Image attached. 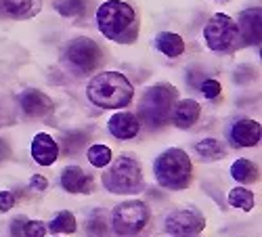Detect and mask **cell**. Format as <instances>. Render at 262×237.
<instances>
[{
  "label": "cell",
  "mask_w": 262,
  "mask_h": 237,
  "mask_svg": "<svg viewBox=\"0 0 262 237\" xmlns=\"http://www.w3.org/2000/svg\"><path fill=\"white\" fill-rule=\"evenodd\" d=\"M147 223H149V208L145 202L130 200L114 208L112 225L118 235H137L145 229Z\"/></svg>",
  "instance_id": "8"
},
{
  "label": "cell",
  "mask_w": 262,
  "mask_h": 237,
  "mask_svg": "<svg viewBox=\"0 0 262 237\" xmlns=\"http://www.w3.org/2000/svg\"><path fill=\"white\" fill-rule=\"evenodd\" d=\"M24 225H26V219H24V217L13 221V227H11L13 237H24Z\"/></svg>",
  "instance_id": "30"
},
{
  "label": "cell",
  "mask_w": 262,
  "mask_h": 237,
  "mask_svg": "<svg viewBox=\"0 0 262 237\" xmlns=\"http://www.w3.org/2000/svg\"><path fill=\"white\" fill-rule=\"evenodd\" d=\"M202 105L193 99H183L179 103H174L172 107V122L179 128H191L195 122L200 120Z\"/></svg>",
  "instance_id": "15"
},
{
  "label": "cell",
  "mask_w": 262,
  "mask_h": 237,
  "mask_svg": "<svg viewBox=\"0 0 262 237\" xmlns=\"http://www.w3.org/2000/svg\"><path fill=\"white\" fill-rule=\"evenodd\" d=\"M86 156H89V162L95 168H105L109 162H112V149L107 145H93Z\"/></svg>",
  "instance_id": "23"
},
{
  "label": "cell",
  "mask_w": 262,
  "mask_h": 237,
  "mask_svg": "<svg viewBox=\"0 0 262 237\" xmlns=\"http://www.w3.org/2000/svg\"><path fill=\"white\" fill-rule=\"evenodd\" d=\"M61 187L70 193H91L93 179L80 166H68L61 172Z\"/></svg>",
  "instance_id": "14"
},
{
  "label": "cell",
  "mask_w": 262,
  "mask_h": 237,
  "mask_svg": "<svg viewBox=\"0 0 262 237\" xmlns=\"http://www.w3.org/2000/svg\"><path fill=\"white\" fill-rule=\"evenodd\" d=\"M84 7H86V0H59V3H57V11H59L63 17L82 15Z\"/></svg>",
  "instance_id": "24"
},
{
  "label": "cell",
  "mask_w": 262,
  "mask_h": 237,
  "mask_svg": "<svg viewBox=\"0 0 262 237\" xmlns=\"http://www.w3.org/2000/svg\"><path fill=\"white\" fill-rule=\"evenodd\" d=\"M101 221H103V214H101V212H93V221L89 223V229H91L93 235H101V233H105V225H103Z\"/></svg>",
  "instance_id": "27"
},
{
  "label": "cell",
  "mask_w": 262,
  "mask_h": 237,
  "mask_svg": "<svg viewBox=\"0 0 262 237\" xmlns=\"http://www.w3.org/2000/svg\"><path fill=\"white\" fill-rule=\"evenodd\" d=\"M30 187H32L34 191H45V189L49 187V181L42 177V175H34V177L30 179Z\"/></svg>",
  "instance_id": "29"
},
{
  "label": "cell",
  "mask_w": 262,
  "mask_h": 237,
  "mask_svg": "<svg viewBox=\"0 0 262 237\" xmlns=\"http://www.w3.org/2000/svg\"><path fill=\"white\" fill-rule=\"evenodd\" d=\"M156 49L166 57H181L185 53V40L174 32H162L156 38Z\"/></svg>",
  "instance_id": "18"
},
{
  "label": "cell",
  "mask_w": 262,
  "mask_h": 237,
  "mask_svg": "<svg viewBox=\"0 0 262 237\" xmlns=\"http://www.w3.org/2000/svg\"><path fill=\"white\" fill-rule=\"evenodd\" d=\"M32 158L40 164V166H51L57 162L59 158V145L57 141L47 135V133H38L32 141Z\"/></svg>",
  "instance_id": "12"
},
{
  "label": "cell",
  "mask_w": 262,
  "mask_h": 237,
  "mask_svg": "<svg viewBox=\"0 0 262 237\" xmlns=\"http://www.w3.org/2000/svg\"><path fill=\"white\" fill-rule=\"evenodd\" d=\"M174 103H177V89L172 84H156L143 95L137 118L156 128L164 126L170 120Z\"/></svg>",
  "instance_id": "4"
},
{
  "label": "cell",
  "mask_w": 262,
  "mask_h": 237,
  "mask_svg": "<svg viewBox=\"0 0 262 237\" xmlns=\"http://www.w3.org/2000/svg\"><path fill=\"white\" fill-rule=\"evenodd\" d=\"M156 179L164 189H185L191 183L193 164L191 158L179 147H170L164 154H160L154 162Z\"/></svg>",
  "instance_id": "3"
},
{
  "label": "cell",
  "mask_w": 262,
  "mask_h": 237,
  "mask_svg": "<svg viewBox=\"0 0 262 237\" xmlns=\"http://www.w3.org/2000/svg\"><path fill=\"white\" fill-rule=\"evenodd\" d=\"M195 152L200 154L202 160H218L225 156V145L216 139H204L200 143H195Z\"/></svg>",
  "instance_id": "21"
},
{
  "label": "cell",
  "mask_w": 262,
  "mask_h": 237,
  "mask_svg": "<svg viewBox=\"0 0 262 237\" xmlns=\"http://www.w3.org/2000/svg\"><path fill=\"white\" fill-rule=\"evenodd\" d=\"M91 103L103 110H120L133 103L135 89L130 80L120 72H101L97 74L86 89Z\"/></svg>",
  "instance_id": "2"
},
{
  "label": "cell",
  "mask_w": 262,
  "mask_h": 237,
  "mask_svg": "<svg viewBox=\"0 0 262 237\" xmlns=\"http://www.w3.org/2000/svg\"><path fill=\"white\" fill-rule=\"evenodd\" d=\"M107 128L116 139H135L139 135V128H141V122L135 114H128V112H118L109 118L107 122Z\"/></svg>",
  "instance_id": "11"
},
{
  "label": "cell",
  "mask_w": 262,
  "mask_h": 237,
  "mask_svg": "<svg viewBox=\"0 0 262 237\" xmlns=\"http://www.w3.org/2000/svg\"><path fill=\"white\" fill-rule=\"evenodd\" d=\"M47 225L40 221H26L24 225V237H45Z\"/></svg>",
  "instance_id": "25"
},
{
  "label": "cell",
  "mask_w": 262,
  "mask_h": 237,
  "mask_svg": "<svg viewBox=\"0 0 262 237\" xmlns=\"http://www.w3.org/2000/svg\"><path fill=\"white\" fill-rule=\"evenodd\" d=\"M231 177L237 181V183H252L256 181L258 177V168L254 162L250 160H237L233 166H231Z\"/></svg>",
  "instance_id": "19"
},
{
  "label": "cell",
  "mask_w": 262,
  "mask_h": 237,
  "mask_svg": "<svg viewBox=\"0 0 262 237\" xmlns=\"http://www.w3.org/2000/svg\"><path fill=\"white\" fill-rule=\"evenodd\" d=\"M19 105H21V110H24L28 116L32 118H40V116H45L53 110V101L51 97H47L45 93H40L36 89H30L26 91L24 95L19 97Z\"/></svg>",
  "instance_id": "13"
},
{
  "label": "cell",
  "mask_w": 262,
  "mask_h": 237,
  "mask_svg": "<svg viewBox=\"0 0 262 237\" xmlns=\"http://www.w3.org/2000/svg\"><path fill=\"white\" fill-rule=\"evenodd\" d=\"M229 204H231L233 208H242V210L250 212V210L254 208V204H256V198H254V193H252L250 189H246V187H235V189L229 191Z\"/></svg>",
  "instance_id": "22"
},
{
  "label": "cell",
  "mask_w": 262,
  "mask_h": 237,
  "mask_svg": "<svg viewBox=\"0 0 262 237\" xmlns=\"http://www.w3.org/2000/svg\"><path fill=\"white\" fill-rule=\"evenodd\" d=\"M103 185L107 191L120 193V196H133L143 189V172L141 166L133 158H118L112 168L105 172Z\"/></svg>",
  "instance_id": "5"
},
{
  "label": "cell",
  "mask_w": 262,
  "mask_h": 237,
  "mask_svg": "<svg viewBox=\"0 0 262 237\" xmlns=\"http://www.w3.org/2000/svg\"><path fill=\"white\" fill-rule=\"evenodd\" d=\"M260 133H262V128L256 120L242 118L231 126L229 141H231L233 147H254L260 141Z\"/></svg>",
  "instance_id": "10"
},
{
  "label": "cell",
  "mask_w": 262,
  "mask_h": 237,
  "mask_svg": "<svg viewBox=\"0 0 262 237\" xmlns=\"http://www.w3.org/2000/svg\"><path fill=\"white\" fill-rule=\"evenodd\" d=\"M78 225H76V217L68 210H61L55 214V219L49 223V231L51 233H76Z\"/></svg>",
  "instance_id": "20"
},
{
  "label": "cell",
  "mask_w": 262,
  "mask_h": 237,
  "mask_svg": "<svg viewBox=\"0 0 262 237\" xmlns=\"http://www.w3.org/2000/svg\"><path fill=\"white\" fill-rule=\"evenodd\" d=\"M221 91H223V86L218 80H204L202 82V93L208 99H216L218 95H221Z\"/></svg>",
  "instance_id": "26"
},
{
  "label": "cell",
  "mask_w": 262,
  "mask_h": 237,
  "mask_svg": "<svg viewBox=\"0 0 262 237\" xmlns=\"http://www.w3.org/2000/svg\"><path fill=\"white\" fill-rule=\"evenodd\" d=\"M13 206H15V196L13 193L11 191H0V210L9 212Z\"/></svg>",
  "instance_id": "28"
},
{
  "label": "cell",
  "mask_w": 262,
  "mask_h": 237,
  "mask_svg": "<svg viewBox=\"0 0 262 237\" xmlns=\"http://www.w3.org/2000/svg\"><path fill=\"white\" fill-rule=\"evenodd\" d=\"M206 227V221L200 212L195 210H177L166 217V231L172 235H200Z\"/></svg>",
  "instance_id": "9"
},
{
  "label": "cell",
  "mask_w": 262,
  "mask_h": 237,
  "mask_svg": "<svg viewBox=\"0 0 262 237\" xmlns=\"http://www.w3.org/2000/svg\"><path fill=\"white\" fill-rule=\"evenodd\" d=\"M38 9V0H0V13L13 19L32 17Z\"/></svg>",
  "instance_id": "17"
},
{
  "label": "cell",
  "mask_w": 262,
  "mask_h": 237,
  "mask_svg": "<svg viewBox=\"0 0 262 237\" xmlns=\"http://www.w3.org/2000/svg\"><path fill=\"white\" fill-rule=\"evenodd\" d=\"M103 61L99 45L91 38H76L63 49V63L74 74H91Z\"/></svg>",
  "instance_id": "6"
},
{
  "label": "cell",
  "mask_w": 262,
  "mask_h": 237,
  "mask_svg": "<svg viewBox=\"0 0 262 237\" xmlns=\"http://www.w3.org/2000/svg\"><path fill=\"white\" fill-rule=\"evenodd\" d=\"M97 28L114 42H133L139 32L137 11L122 0H107L97 9Z\"/></svg>",
  "instance_id": "1"
},
{
  "label": "cell",
  "mask_w": 262,
  "mask_h": 237,
  "mask_svg": "<svg viewBox=\"0 0 262 237\" xmlns=\"http://www.w3.org/2000/svg\"><path fill=\"white\" fill-rule=\"evenodd\" d=\"M237 28H239V36H244L246 45H258L260 42V7L248 9L239 15Z\"/></svg>",
  "instance_id": "16"
},
{
  "label": "cell",
  "mask_w": 262,
  "mask_h": 237,
  "mask_svg": "<svg viewBox=\"0 0 262 237\" xmlns=\"http://www.w3.org/2000/svg\"><path fill=\"white\" fill-rule=\"evenodd\" d=\"M204 40L210 51L214 53H229L237 47L239 28L237 21L231 19L227 13H216L208 19L204 28Z\"/></svg>",
  "instance_id": "7"
},
{
  "label": "cell",
  "mask_w": 262,
  "mask_h": 237,
  "mask_svg": "<svg viewBox=\"0 0 262 237\" xmlns=\"http://www.w3.org/2000/svg\"><path fill=\"white\" fill-rule=\"evenodd\" d=\"M174 237H181V235H174ZM187 237H198V235H187Z\"/></svg>",
  "instance_id": "31"
}]
</instances>
